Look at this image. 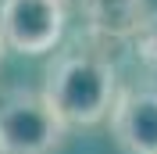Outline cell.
Returning a JSON list of instances; mask_svg holds the SVG:
<instances>
[{"mask_svg":"<svg viewBox=\"0 0 157 154\" xmlns=\"http://www.w3.org/2000/svg\"><path fill=\"white\" fill-rule=\"evenodd\" d=\"M118 97V75L100 50L71 47L47 65L43 100L64 125H97Z\"/></svg>","mask_w":157,"mask_h":154,"instance_id":"1","label":"cell"},{"mask_svg":"<svg viewBox=\"0 0 157 154\" xmlns=\"http://www.w3.org/2000/svg\"><path fill=\"white\" fill-rule=\"evenodd\" d=\"M68 133L57 111L32 90L0 97V154H54Z\"/></svg>","mask_w":157,"mask_h":154,"instance_id":"2","label":"cell"},{"mask_svg":"<svg viewBox=\"0 0 157 154\" xmlns=\"http://www.w3.org/2000/svg\"><path fill=\"white\" fill-rule=\"evenodd\" d=\"M68 0H0V47L18 54H50L64 36Z\"/></svg>","mask_w":157,"mask_h":154,"instance_id":"3","label":"cell"},{"mask_svg":"<svg viewBox=\"0 0 157 154\" xmlns=\"http://www.w3.org/2000/svg\"><path fill=\"white\" fill-rule=\"evenodd\" d=\"M111 133L125 154H157V90H121L111 104Z\"/></svg>","mask_w":157,"mask_h":154,"instance_id":"4","label":"cell"},{"mask_svg":"<svg viewBox=\"0 0 157 154\" xmlns=\"http://www.w3.org/2000/svg\"><path fill=\"white\" fill-rule=\"evenodd\" d=\"M78 14L93 39H132L147 22V0H78Z\"/></svg>","mask_w":157,"mask_h":154,"instance_id":"5","label":"cell"},{"mask_svg":"<svg viewBox=\"0 0 157 154\" xmlns=\"http://www.w3.org/2000/svg\"><path fill=\"white\" fill-rule=\"evenodd\" d=\"M132 39H136V54L147 61V65L157 68V14H147V22L136 29Z\"/></svg>","mask_w":157,"mask_h":154,"instance_id":"6","label":"cell"},{"mask_svg":"<svg viewBox=\"0 0 157 154\" xmlns=\"http://www.w3.org/2000/svg\"><path fill=\"white\" fill-rule=\"evenodd\" d=\"M0 54H4V47H0Z\"/></svg>","mask_w":157,"mask_h":154,"instance_id":"7","label":"cell"}]
</instances>
